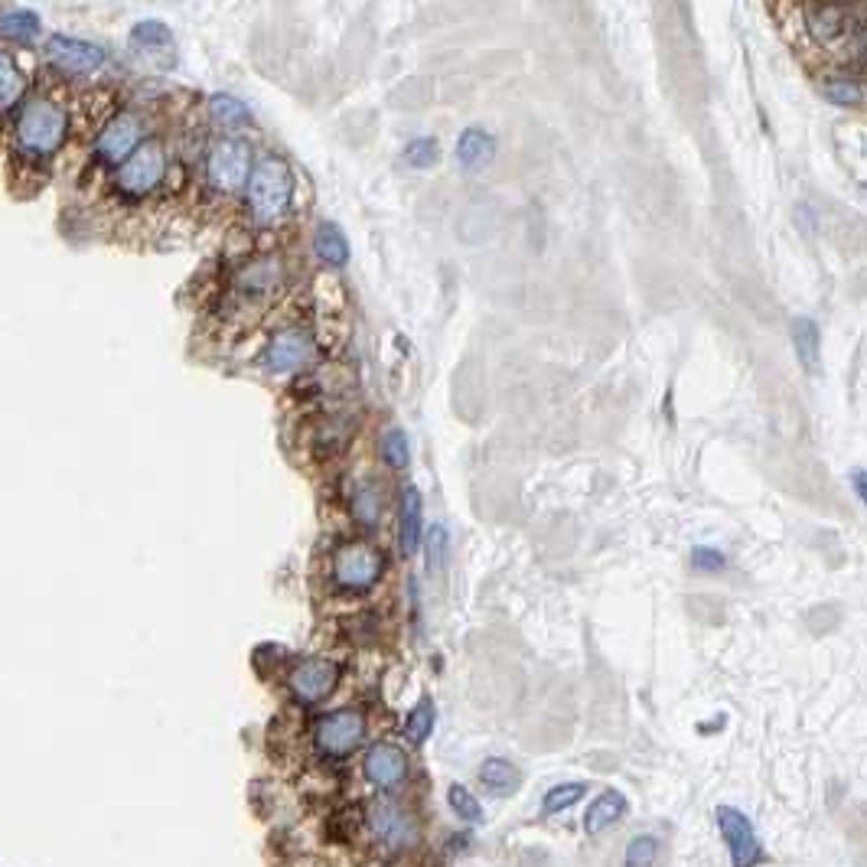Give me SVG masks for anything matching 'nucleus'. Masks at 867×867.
<instances>
[{
	"instance_id": "20",
	"label": "nucleus",
	"mask_w": 867,
	"mask_h": 867,
	"mask_svg": "<svg viewBox=\"0 0 867 867\" xmlns=\"http://www.w3.org/2000/svg\"><path fill=\"white\" fill-rule=\"evenodd\" d=\"M480 783L486 789L499 793V796H512L522 786V773H519V767H512L509 760L492 757V760H486L480 767Z\"/></svg>"
},
{
	"instance_id": "26",
	"label": "nucleus",
	"mask_w": 867,
	"mask_h": 867,
	"mask_svg": "<svg viewBox=\"0 0 867 867\" xmlns=\"http://www.w3.org/2000/svg\"><path fill=\"white\" fill-rule=\"evenodd\" d=\"M447 803H450V813L457 816V819L464 821H480L482 819V806L480 799L467 789V786H460V783H454L450 789H447Z\"/></svg>"
},
{
	"instance_id": "29",
	"label": "nucleus",
	"mask_w": 867,
	"mask_h": 867,
	"mask_svg": "<svg viewBox=\"0 0 867 867\" xmlns=\"http://www.w3.org/2000/svg\"><path fill=\"white\" fill-rule=\"evenodd\" d=\"M20 89H23V79H20V72H17V66H13V59L3 56V59H0V101H3L7 111L17 104Z\"/></svg>"
},
{
	"instance_id": "15",
	"label": "nucleus",
	"mask_w": 867,
	"mask_h": 867,
	"mask_svg": "<svg viewBox=\"0 0 867 867\" xmlns=\"http://www.w3.org/2000/svg\"><path fill=\"white\" fill-rule=\"evenodd\" d=\"M629 803L624 793H617V789H607V793H600L594 803H590V809H587V816H584V828H587V835H600V831H607V828H614L617 821L627 816Z\"/></svg>"
},
{
	"instance_id": "12",
	"label": "nucleus",
	"mask_w": 867,
	"mask_h": 867,
	"mask_svg": "<svg viewBox=\"0 0 867 867\" xmlns=\"http://www.w3.org/2000/svg\"><path fill=\"white\" fill-rule=\"evenodd\" d=\"M362 773L372 786L379 789H395L405 783L408 776V757L401 747L395 744H376L369 754H366V764H362Z\"/></svg>"
},
{
	"instance_id": "30",
	"label": "nucleus",
	"mask_w": 867,
	"mask_h": 867,
	"mask_svg": "<svg viewBox=\"0 0 867 867\" xmlns=\"http://www.w3.org/2000/svg\"><path fill=\"white\" fill-rule=\"evenodd\" d=\"M405 163L408 167H415V170H428L437 163V141L434 138H415V141H408L405 147Z\"/></svg>"
},
{
	"instance_id": "32",
	"label": "nucleus",
	"mask_w": 867,
	"mask_h": 867,
	"mask_svg": "<svg viewBox=\"0 0 867 867\" xmlns=\"http://www.w3.org/2000/svg\"><path fill=\"white\" fill-rule=\"evenodd\" d=\"M656 855H659V841H656L652 835H639V838H632V841H629L627 865H632V867L652 865V861H656Z\"/></svg>"
},
{
	"instance_id": "25",
	"label": "nucleus",
	"mask_w": 867,
	"mask_h": 867,
	"mask_svg": "<svg viewBox=\"0 0 867 867\" xmlns=\"http://www.w3.org/2000/svg\"><path fill=\"white\" fill-rule=\"evenodd\" d=\"M584 793H587V783H561V786H555V789L545 796L541 813H545V816H558V813L571 809L575 803H580Z\"/></svg>"
},
{
	"instance_id": "2",
	"label": "nucleus",
	"mask_w": 867,
	"mask_h": 867,
	"mask_svg": "<svg viewBox=\"0 0 867 867\" xmlns=\"http://www.w3.org/2000/svg\"><path fill=\"white\" fill-rule=\"evenodd\" d=\"M248 212L251 222L258 229H271L278 222H285L293 199V170L288 160L281 157H265L261 163H255V173L248 180Z\"/></svg>"
},
{
	"instance_id": "24",
	"label": "nucleus",
	"mask_w": 867,
	"mask_h": 867,
	"mask_svg": "<svg viewBox=\"0 0 867 867\" xmlns=\"http://www.w3.org/2000/svg\"><path fill=\"white\" fill-rule=\"evenodd\" d=\"M131 43L141 49H163L173 43V33L160 20H141V23L131 27Z\"/></svg>"
},
{
	"instance_id": "34",
	"label": "nucleus",
	"mask_w": 867,
	"mask_h": 867,
	"mask_svg": "<svg viewBox=\"0 0 867 867\" xmlns=\"http://www.w3.org/2000/svg\"><path fill=\"white\" fill-rule=\"evenodd\" d=\"M851 480H855V492L861 496V502H865V509H867V470H858Z\"/></svg>"
},
{
	"instance_id": "6",
	"label": "nucleus",
	"mask_w": 867,
	"mask_h": 867,
	"mask_svg": "<svg viewBox=\"0 0 867 867\" xmlns=\"http://www.w3.org/2000/svg\"><path fill=\"white\" fill-rule=\"evenodd\" d=\"M144 144V124L134 111H121L114 114L96 141V157L108 167H121L138 147Z\"/></svg>"
},
{
	"instance_id": "27",
	"label": "nucleus",
	"mask_w": 867,
	"mask_h": 867,
	"mask_svg": "<svg viewBox=\"0 0 867 867\" xmlns=\"http://www.w3.org/2000/svg\"><path fill=\"white\" fill-rule=\"evenodd\" d=\"M382 454H386V464L391 470H405L411 464V447H408V434L401 428H391L382 440Z\"/></svg>"
},
{
	"instance_id": "21",
	"label": "nucleus",
	"mask_w": 867,
	"mask_h": 867,
	"mask_svg": "<svg viewBox=\"0 0 867 867\" xmlns=\"http://www.w3.org/2000/svg\"><path fill=\"white\" fill-rule=\"evenodd\" d=\"M209 114H212V121L222 124V128H241V124H251V111H248V104L239 101L236 96H226V92L209 98Z\"/></svg>"
},
{
	"instance_id": "7",
	"label": "nucleus",
	"mask_w": 867,
	"mask_h": 867,
	"mask_svg": "<svg viewBox=\"0 0 867 867\" xmlns=\"http://www.w3.org/2000/svg\"><path fill=\"white\" fill-rule=\"evenodd\" d=\"M313 737L327 757H349L366 740V718L359 711H330L317 721Z\"/></svg>"
},
{
	"instance_id": "22",
	"label": "nucleus",
	"mask_w": 867,
	"mask_h": 867,
	"mask_svg": "<svg viewBox=\"0 0 867 867\" xmlns=\"http://www.w3.org/2000/svg\"><path fill=\"white\" fill-rule=\"evenodd\" d=\"M352 512L362 526H376L379 516H382V496L376 489V482H359L356 492H352Z\"/></svg>"
},
{
	"instance_id": "14",
	"label": "nucleus",
	"mask_w": 867,
	"mask_h": 867,
	"mask_svg": "<svg viewBox=\"0 0 867 867\" xmlns=\"http://www.w3.org/2000/svg\"><path fill=\"white\" fill-rule=\"evenodd\" d=\"M425 541V512H421V492L418 486L401 489V509H398V545L411 558L418 555V545Z\"/></svg>"
},
{
	"instance_id": "19",
	"label": "nucleus",
	"mask_w": 867,
	"mask_h": 867,
	"mask_svg": "<svg viewBox=\"0 0 867 867\" xmlns=\"http://www.w3.org/2000/svg\"><path fill=\"white\" fill-rule=\"evenodd\" d=\"M0 33H3L7 40L20 43V47H30V43L40 40L43 20H40L33 10H7L3 20H0Z\"/></svg>"
},
{
	"instance_id": "16",
	"label": "nucleus",
	"mask_w": 867,
	"mask_h": 867,
	"mask_svg": "<svg viewBox=\"0 0 867 867\" xmlns=\"http://www.w3.org/2000/svg\"><path fill=\"white\" fill-rule=\"evenodd\" d=\"M789 337H793V346H796V356L803 362L806 372H819V359H821V330L819 323L813 317H796L789 323Z\"/></svg>"
},
{
	"instance_id": "10",
	"label": "nucleus",
	"mask_w": 867,
	"mask_h": 867,
	"mask_svg": "<svg viewBox=\"0 0 867 867\" xmlns=\"http://www.w3.org/2000/svg\"><path fill=\"white\" fill-rule=\"evenodd\" d=\"M339 681V666L333 659H303L300 666H293L288 685L290 691L303 701V705H320L333 695Z\"/></svg>"
},
{
	"instance_id": "13",
	"label": "nucleus",
	"mask_w": 867,
	"mask_h": 867,
	"mask_svg": "<svg viewBox=\"0 0 867 867\" xmlns=\"http://www.w3.org/2000/svg\"><path fill=\"white\" fill-rule=\"evenodd\" d=\"M369 825L376 831V838L388 848H408L415 841V821L408 813H401L391 803H372L369 806Z\"/></svg>"
},
{
	"instance_id": "18",
	"label": "nucleus",
	"mask_w": 867,
	"mask_h": 867,
	"mask_svg": "<svg viewBox=\"0 0 867 867\" xmlns=\"http://www.w3.org/2000/svg\"><path fill=\"white\" fill-rule=\"evenodd\" d=\"M313 251L320 261H327L330 268H342L349 261V241L342 236L337 222H320L313 232Z\"/></svg>"
},
{
	"instance_id": "1",
	"label": "nucleus",
	"mask_w": 867,
	"mask_h": 867,
	"mask_svg": "<svg viewBox=\"0 0 867 867\" xmlns=\"http://www.w3.org/2000/svg\"><path fill=\"white\" fill-rule=\"evenodd\" d=\"M66 134H69V111L49 96L23 101V108L13 118V147L23 157L47 160L62 147Z\"/></svg>"
},
{
	"instance_id": "28",
	"label": "nucleus",
	"mask_w": 867,
	"mask_h": 867,
	"mask_svg": "<svg viewBox=\"0 0 867 867\" xmlns=\"http://www.w3.org/2000/svg\"><path fill=\"white\" fill-rule=\"evenodd\" d=\"M821 96L828 98L831 104L855 108V104L861 101V86L851 82V79H825V82H821Z\"/></svg>"
},
{
	"instance_id": "11",
	"label": "nucleus",
	"mask_w": 867,
	"mask_h": 867,
	"mask_svg": "<svg viewBox=\"0 0 867 867\" xmlns=\"http://www.w3.org/2000/svg\"><path fill=\"white\" fill-rule=\"evenodd\" d=\"M310 356H313V339L297 327L275 333L265 346V366L271 372H297L310 362Z\"/></svg>"
},
{
	"instance_id": "9",
	"label": "nucleus",
	"mask_w": 867,
	"mask_h": 867,
	"mask_svg": "<svg viewBox=\"0 0 867 867\" xmlns=\"http://www.w3.org/2000/svg\"><path fill=\"white\" fill-rule=\"evenodd\" d=\"M47 56L59 72L76 76V79H79V76H92V72H98V69L104 66V52H101L96 43L76 40V37H62V33L49 37Z\"/></svg>"
},
{
	"instance_id": "8",
	"label": "nucleus",
	"mask_w": 867,
	"mask_h": 867,
	"mask_svg": "<svg viewBox=\"0 0 867 867\" xmlns=\"http://www.w3.org/2000/svg\"><path fill=\"white\" fill-rule=\"evenodd\" d=\"M718 828H721L724 845L730 851V861L737 867H750L767 861L764 848H760V838L754 831V821L747 819L740 809H730V806H721L718 809Z\"/></svg>"
},
{
	"instance_id": "33",
	"label": "nucleus",
	"mask_w": 867,
	"mask_h": 867,
	"mask_svg": "<svg viewBox=\"0 0 867 867\" xmlns=\"http://www.w3.org/2000/svg\"><path fill=\"white\" fill-rule=\"evenodd\" d=\"M691 565L698 571H721L727 561H724V555L718 548H695L691 551Z\"/></svg>"
},
{
	"instance_id": "31",
	"label": "nucleus",
	"mask_w": 867,
	"mask_h": 867,
	"mask_svg": "<svg viewBox=\"0 0 867 867\" xmlns=\"http://www.w3.org/2000/svg\"><path fill=\"white\" fill-rule=\"evenodd\" d=\"M425 555H428V571L437 575L447 561V529L444 526H431L425 535Z\"/></svg>"
},
{
	"instance_id": "3",
	"label": "nucleus",
	"mask_w": 867,
	"mask_h": 867,
	"mask_svg": "<svg viewBox=\"0 0 867 867\" xmlns=\"http://www.w3.org/2000/svg\"><path fill=\"white\" fill-rule=\"evenodd\" d=\"M255 173V160H251V147L241 138H222L209 147L206 153V180L216 193L239 196L248 190V180Z\"/></svg>"
},
{
	"instance_id": "4",
	"label": "nucleus",
	"mask_w": 867,
	"mask_h": 867,
	"mask_svg": "<svg viewBox=\"0 0 867 867\" xmlns=\"http://www.w3.org/2000/svg\"><path fill=\"white\" fill-rule=\"evenodd\" d=\"M167 177V153L157 141H144L138 147L114 173V187L118 193L131 196V199H141V196H150Z\"/></svg>"
},
{
	"instance_id": "5",
	"label": "nucleus",
	"mask_w": 867,
	"mask_h": 867,
	"mask_svg": "<svg viewBox=\"0 0 867 867\" xmlns=\"http://www.w3.org/2000/svg\"><path fill=\"white\" fill-rule=\"evenodd\" d=\"M386 575V555L369 541L342 545L333 555V580L342 590H369Z\"/></svg>"
},
{
	"instance_id": "23",
	"label": "nucleus",
	"mask_w": 867,
	"mask_h": 867,
	"mask_svg": "<svg viewBox=\"0 0 867 867\" xmlns=\"http://www.w3.org/2000/svg\"><path fill=\"white\" fill-rule=\"evenodd\" d=\"M434 721H437V708H434V701L431 698H421V701L408 711V721H405V734H408V740L425 744V740L431 737Z\"/></svg>"
},
{
	"instance_id": "17",
	"label": "nucleus",
	"mask_w": 867,
	"mask_h": 867,
	"mask_svg": "<svg viewBox=\"0 0 867 867\" xmlns=\"http://www.w3.org/2000/svg\"><path fill=\"white\" fill-rule=\"evenodd\" d=\"M496 157V138L482 128H467L457 141V160L467 170H480Z\"/></svg>"
}]
</instances>
